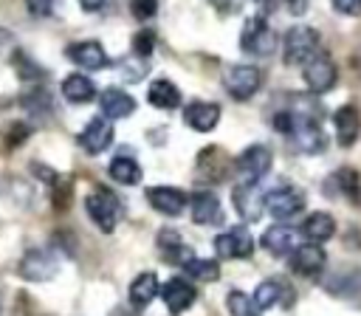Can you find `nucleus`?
Returning <instances> with one entry per match:
<instances>
[{
	"mask_svg": "<svg viewBox=\"0 0 361 316\" xmlns=\"http://www.w3.org/2000/svg\"><path fill=\"white\" fill-rule=\"evenodd\" d=\"M85 209L90 214V220L99 226V231L110 234L116 226H118V217H121V200L104 189V186H96L87 198H85Z\"/></svg>",
	"mask_w": 361,
	"mask_h": 316,
	"instance_id": "obj_3",
	"label": "nucleus"
},
{
	"mask_svg": "<svg viewBox=\"0 0 361 316\" xmlns=\"http://www.w3.org/2000/svg\"><path fill=\"white\" fill-rule=\"evenodd\" d=\"M99 107H102V116H107V119H124L135 110V99L130 93H124L121 87H107L99 96Z\"/></svg>",
	"mask_w": 361,
	"mask_h": 316,
	"instance_id": "obj_23",
	"label": "nucleus"
},
{
	"mask_svg": "<svg viewBox=\"0 0 361 316\" xmlns=\"http://www.w3.org/2000/svg\"><path fill=\"white\" fill-rule=\"evenodd\" d=\"M68 59L76 62V65L85 68V71H102V68H107V62H110L107 54H104V48H102L99 42H93V40L68 45Z\"/></svg>",
	"mask_w": 361,
	"mask_h": 316,
	"instance_id": "obj_20",
	"label": "nucleus"
},
{
	"mask_svg": "<svg viewBox=\"0 0 361 316\" xmlns=\"http://www.w3.org/2000/svg\"><path fill=\"white\" fill-rule=\"evenodd\" d=\"M333 8L344 17H361V0H333Z\"/></svg>",
	"mask_w": 361,
	"mask_h": 316,
	"instance_id": "obj_36",
	"label": "nucleus"
},
{
	"mask_svg": "<svg viewBox=\"0 0 361 316\" xmlns=\"http://www.w3.org/2000/svg\"><path fill=\"white\" fill-rule=\"evenodd\" d=\"M319 54V31L310 25H293L282 37V56L285 65H305Z\"/></svg>",
	"mask_w": 361,
	"mask_h": 316,
	"instance_id": "obj_2",
	"label": "nucleus"
},
{
	"mask_svg": "<svg viewBox=\"0 0 361 316\" xmlns=\"http://www.w3.org/2000/svg\"><path fill=\"white\" fill-rule=\"evenodd\" d=\"M161 299H164L166 310L178 316V313H183V310H189V308L195 305L197 291H195L186 279H169V282L161 288Z\"/></svg>",
	"mask_w": 361,
	"mask_h": 316,
	"instance_id": "obj_17",
	"label": "nucleus"
},
{
	"mask_svg": "<svg viewBox=\"0 0 361 316\" xmlns=\"http://www.w3.org/2000/svg\"><path fill=\"white\" fill-rule=\"evenodd\" d=\"M223 87H226V93L231 99L245 102V99H251L262 87V73L254 65H231L223 73Z\"/></svg>",
	"mask_w": 361,
	"mask_h": 316,
	"instance_id": "obj_8",
	"label": "nucleus"
},
{
	"mask_svg": "<svg viewBox=\"0 0 361 316\" xmlns=\"http://www.w3.org/2000/svg\"><path fill=\"white\" fill-rule=\"evenodd\" d=\"M25 6L34 17H51L54 14V0H25Z\"/></svg>",
	"mask_w": 361,
	"mask_h": 316,
	"instance_id": "obj_37",
	"label": "nucleus"
},
{
	"mask_svg": "<svg viewBox=\"0 0 361 316\" xmlns=\"http://www.w3.org/2000/svg\"><path fill=\"white\" fill-rule=\"evenodd\" d=\"M324 291H330L338 299L347 302H358L361 299V268L355 265H341L338 271H333L324 279Z\"/></svg>",
	"mask_w": 361,
	"mask_h": 316,
	"instance_id": "obj_12",
	"label": "nucleus"
},
{
	"mask_svg": "<svg viewBox=\"0 0 361 316\" xmlns=\"http://www.w3.org/2000/svg\"><path fill=\"white\" fill-rule=\"evenodd\" d=\"M152 48H155V34H152V31H138V34L133 37V51H135L138 56H149Z\"/></svg>",
	"mask_w": 361,
	"mask_h": 316,
	"instance_id": "obj_34",
	"label": "nucleus"
},
{
	"mask_svg": "<svg viewBox=\"0 0 361 316\" xmlns=\"http://www.w3.org/2000/svg\"><path fill=\"white\" fill-rule=\"evenodd\" d=\"M158 291H161V285H158V276L152 271L138 274L130 282V302H133V308H147L158 296Z\"/></svg>",
	"mask_w": 361,
	"mask_h": 316,
	"instance_id": "obj_27",
	"label": "nucleus"
},
{
	"mask_svg": "<svg viewBox=\"0 0 361 316\" xmlns=\"http://www.w3.org/2000/svg\"><path fill=\"white\" fill-rule=\"evenodd\" d=\"M302 234L307 237V243H324V240H330L333 234H336V220H333V214H327V212H313V214H307L305 217V223H302Z\"/></svg>",
	"mask_w": 361,
	"mask_h": 316,
	"instance_id": "obj_25",
	"label": "nucleus"
},
{
	"mask_svg": "<svg viewBox=\"0 0 361 316\" xmlns=\"http://www.w3.org/2000/svg\"><path fill=\"white\" fill-rule=\"evenodd\" d=\"M56 271H59V262L48 248H31L20 260V276L28 282H45L56 276Z\"/></svg>",
	"mask_w": 361,
	"mask_h": 316,
	"instance_id": "obj_10",
	"label": "nucleus"
},
{
	"mask_svg": "<svg viewBox=\"0 0 361 316\" xmlns=\"http://www.w3.org/2000/svg\"><path fill=\"white\" fill-rule=\"evenodd\" d=\"M155 245H158L164 262H169V265H186L192 260V248L180 240V234L175 229H161L155 237Z\"/></svg>",
	"mask_w": 361,
	"mask_h": 316,
	"instance_id": "obj_16",
	"label": "nucleus"
},
{
	"mask_svg": "<svg viewBox=\"0 0 361 316\" xmlns=\"http://www.w3.org/2000/svg\"><path fill=\"white\" fill-rule=\"evenodd\" d=\"M147 99L152 107H161V110H175L180 104V90L169 82V79H155L147 90Z\"/></svg>",
	"mask_w": 361,
	"mask_h": 316,
	"instance_id": "obj_29",
	"label": "nucleus"
},
{
	"mask_svg": "<svg viewBox=\"0 0 361 316\" xmlns=\"http://www.w3.org/2000/svg\"><path fill=\"white\" fill-rule=\"evenodd\" d=\"M333 127H336V141L341 147H353L358 138V130H361V119H358L355 104H341L333 113Z\"/></svg>",
	"mask_w": 361,
	"mask_h": 316,
	"instance_id": "obj_22",
	"label": "nucleus"
},
{
	"mask_svg": "<svg viewBox=\"0 0 361 316\" xmlns=\"http://www.w3.org/2000/svg\"><path fill=\"white\" fill-rule=\"evenodd\" d=\"M243 3L245 0H209V6H214L220 14H234V11L243 8Z\"/></svg>",
	"mask_w": 361,
	"mask_h": 316,
	"instance_id": "obj_38",
	"label": "nucleus"
},
{
	"mask_svg": "<svg viewBox=\"0 0 361 316\" xmlns=\"http://www.w3.org/2000/svg\"><path fill=\"white\" fill-rule=\"evenodd\" d=\"M305 192L299 186H290V183H282L271 192H265V212L276 220H290L296 217L302 209H305Z\"/></svg>",
	"mask_w": 361,
	"mask_h": 316,
	"instance_id": "obj_6",
	"label": "nucleus"
},
{
	"mask_svg": "<svg viewBox=\"0 0 361 316\" xmlns=\"http://www.w3.org/2000/svg\"><path fill=\"white\" fill-rule=\"evenodd\" d=\"M147 200H149V206L155 212H161L166 217H178L189 203L186 192L178 189V186H149L147 189Z\"/></svg>",
	"mask_w": 361,
	"mask_h": 316,
	"instance_id": "obj_13",
	"label": "nucleus"
},
{
	"mask_svg": "<svg viewBox=\"0 0 361 316\" xmlns=\"http://www.w3.org/2000/svg\"><path fill=\"white\" fill-rule=\"evenodd\" d=\"M254 305L259 308V310H268V308H274V305H279L282 299H285V305H290L293 302V293L285 288V285H279V282H274V279H265V282H259L257 288H254Z\"/></svg>",
	"mask_w": 361,
	"mask_h": 316,
	"instance_id": "obj_26",
	"label": "nucleus"
},
{
	"mask_svg": "<svg viewBox=\"0 0 361 316\" xmlns=\"http://www.w3.org/2000/svg\"><path fill=\"white\" fill-rule=\"evenodd\" d=\"M276 42L279 40H276L274 28L265 23L262 14L245 20V25L240 31V48L245 54H251V56H271L276 51Z\"/></svg>",
	"mask_w": 361,
	"mask_h": 316,
	"instance_id": "obj_4",
	"label": "nucleus"
},
{
	"mask_svg": "<svg viewBox=\"0 0 361 316\" xmlns=\"http://www.w3.org/2000/svg\"><path fill=\"white\" fill-rule=\"evenodd\" d=\"M23 104H25V110L34 113V116L51 113V96H48V90H42V87H37L34 93H28V96L23 99Z\"/></svg>",
	"mask_w": 361,
	"mask_h": 316,
	"instance_id": "obj_33",
	"label": "nucleus"
},
{
	"mask_svg": "<svg viewBox=\"0 0 361 316\" xmlns=\"http://www.w3.org/2000/svg\"><path fill=\"white\" fill-rule=\"evenodd\" d=\"M107 172H110L113 181H118V183H124V186H135V183L141 181V166H138L133 158H127V155L113 158L110 166H107Z\"/></svg>",
	"mask_w": 361,
	"mask_h": 316,
	"instance_id": "obj_30",
	"label": "nucleus"
},
{
	"mask_svg": "<svg viewBox=\"0 0 361 316\" xmlns=\"http://www.w3.org/2000/svg\"><path fill=\"white\" fill-rule=\"evenodd\" d=\"M271 164H274V152L265 144H251L237 155L234 172L240 183H259L271 172Z\"/></svg>",
	"mask_w": 361,
	"mask_h": 316,
	"instance_id": "obj_5",
	"label": "nucleus"
},
{
	"mask_svg": "<svg viewBox=\"0 0 361 316\" xmlns=\"http://www.w3.org/2000/svg\"><path fill=\"white\" fill-rule=\"evenodd\" d=\"M285 8H288V14H293V17H302L305 11H307V0H279Z\"/></svg>",
	"mask_w": 361,
	"mask_h": 316,
	"instance_id": "obj_39",
	"label": "nucleus"
},
{
	"mask_svg": "<svg viewBox=\"0 0 361 316\" xmlns=\"http://www.w3.org/2000/svg\"><path fill=\"white\" fill-rule=\"evenodd\" d=\"M62 96L71 104H85V102H90L96 96V87L85 73H68L62 79Z\"/></svg>",
	"mask_w": 361,
	"mask_h": 316,
	"instance_id": "obj_28",
	"label": "nucleus"
},
{
	"mask_svg": "<svg viewBox=\"0 0 361 316\" xmlns=\"http://www.w3.org/2000/svg\"><path fill=\"white\" fill-rule=\"evenodd\" d=\"M302 79H305V87L310 93H327V90H333V85L338 79V71H336V62L330 59V54L319 51L313 59H307L302 65Z\"/></svg>",
	"mask_w": 361,
	"mask_h": 316,
	"instance_id": "obj_7",
	"label": "nucleus"
},
{
	"mask_svg": "<svg viewBox=\"0 0 361 316\" xmlns=\"http://www.w3.org/2000/svg\"><path fill=\"white\" fill-rule=\"evenodd\" d=\"M183 274L192 276V279H200V282H214L220 276V265L214 260H200V257H192L186 265H183Z\"/></svg>",
	"mask_w": 361,
	"mask_h": 316,
	"instance_id": "obj_31",
	"label": "nucleus"
},
{
	"mask_svg": "<svg viewBox=\"0 0 361 316\" xmlns=\"http://www.w3.org/2000/svg\"><path fill=\"white\" fill-rule=\"evenodd\" d=\"M324 195H341V198L358 203V200H361V181H358V172L350 169V166L336 169V172L324 181Z\"/></svg>",
	"mask_w": 361,
	"mask_h": 316,
	"instance_id": "obj_18",
	"label": "nucleus"
},
{
	"mask_svg": "<svg viewBox=\"0 0 361 316\" xmlns=\"http://www.w3.org/2000/svg\"><path fill=\"white\" fill-rule=\"evenodd\" d=\"M214 251L223 260H248L254 254V237L245 226H234L214 237Z\"/></svg>",
	"mask_w": 361,
	"mask_h": 316,
	"instance_id": "obj_9",
	"label": "nucleus"
},
{
	"mask_svg": "<svg viewBox=\"0 0 361 316\" xmlns=\"http://www.w3.org/2000/svg\"><path fill=\"white\" fill-rule=\"evenodd\" d=\"M324 262H327V254L319 243H299L296 251L290 254V268L302 276H316L324 271Z\"/></svg>",
	"mask_w": 361,
	"mask_h": 316,
	"instance_id": "obj_14",
	"label": "nucleus"
},
{
	"mask_svg": "<svg viewBox=\"0 0 361 316\" xmlns=\"http://www.w3.org/2000/svg\"><path fill=\"white\" fill-rule=\"evenodd\" d=\"M274 130L282 133L296 152L319 155V152L327 150V135L322 133L319 119L307 116V113H299L293 107H285V110H279L274 116Z\"/></svg>",
	"mask_w": 361,
	"mask_h": 316,
	"instance_id": "obj_1",
	"label": "nucleus"
},
{
	"mask_svg": "<svg viewBox=\"0 0 361 316\" xmlns=\"http://www.w3.org/2000/svg\"><path fill=\"white\" fill-rule=\"evenodd\" d=\"M257 6H259L262 14H268V11H274V8L279 6V0H257Z\"/></svg>",
	"mask_w": 361,
	"mask_h": 316,
	"instance_id": "obj_41",
	"label": "nucleus"
},
{
	"mask_svg": "<svg viewBox=\"0 0 361 316\" xmlns=\"http://www.w3.org/2000/svg\"><path fill=\"white\" fill-rule=\"evenodd\" d=\"M262 248L271 251L274 257H282V254H293L296 251V231L290 226H271L265 234H262Z\"/></svg>",
	"mask_w": 361,
	"mask_h": 316,
	"instance_id": "obj_24",
	"label": "nucleus"
},
{
	"mask_svg": "<svg viewBox=\"0 0 361 316\" xmlns=\"http://www.w3.org/2000/svg\"><path fill=\"white\" fill-rule=\"evenodd\" d=\"M183 121L192 127V130H197V133H209V130H214L217 127V121H220V104H214V102H189L186 107H183Z\"/></svg>",
	"mask_w": 361,
	"mask_h": 316,
	"instance_id": "obj_15",
	"label": "nucleus"
},
{
	"mask_svg": "<svg viewBox=\"0 0 361 316\" xmlns=\"http://www.w3.org/2000/svg\"><path fill=\"white\" fill-rule=\"evenodd\" d=\"M130 11L138 20H149L158 14V0H130Z\"/></svg>",
	"mask_w": 361,
	"mask_h": 316,
	"instance_id": "obj_35",
	"label": "nucleus"
},
{
	"mask_svg": "<svg viewBox=\"0 0 361 316\" xmlns=\"http://www.w3.org/2000/svg\"><path fill=\"white\" fill-rule=\"evenodd\" d=\"M189 212L197 226H214L223 220V206L214 192H195L189 200Z\"/></svg>",
	"mask_w": 361,
	"mask_h": 316,
	"instance_id": "obj_19",
	"label": "nucleus"
},
{
	"mask_svg": "<svg viewBox=\"0 0 361 316\" xmlns=\"http://www.w3.org/2000/svg\"><path fill=\"white\" fill-rule=\"evenodd\" d=\"M231 200H234V209L240 212V217H245V220H259V214L265 209V195L257 192V183H237Z\"/></svg>",
	"mask_w": 361,
	"mask_h": 316,
	"instance_id": "obj_21",
	"label": "nucleus"
},
{
	"mask_svg": "<svg viewBox=\"0 0 361 316\" xmlns=\"http://www.w3.org/2000/svg\"><path fill=\"white\" fill-rule=\"evenodd\" d=\"M113 138H116L113 121H110L107 116H93V119L85 124V130L79 133V147H82L85 152H90V155H99V152H104V150L113 144Z\"/></svg>",
	"mask_w": 361,
	"mask_h": 316,
	"instance_id": "obj_11",
	"label": "nucleus"
},
{
	"mask_svg": "<svg viewBox=\"0 0 361 316\" xmlns=\"http://www.w3.org/2000/svg\"><path fill=\"white\" fill-rule=\"evenodd\" d=\"M79 6H82L85 11H99V8L104 6V0H79Z\"/></svg>",
	"mask_w": 361,
	"mask_h": 316,
	"instance_id": "obj_40",
	"label": "nucleus"
},
{
	"mask_svg": "<svg viewBox=\"0 0 361 316\" xmlns=\"http://www.w3.org/2000/svg\"><path fill=\"white\" fill-rule=\"evenodd\" d=\"M226 308L231 316H259V308L254 305L251 296H245L243 291H228L226 296Z\"/></svg>",
	"mask_w": 361,
	"mask_h": 316,
	"instance_id": "obj_32",
	"label": "nucleus"
}]
</instances>
